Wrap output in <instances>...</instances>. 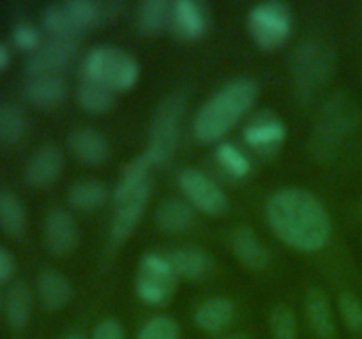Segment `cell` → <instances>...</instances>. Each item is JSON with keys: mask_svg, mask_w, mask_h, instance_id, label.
<instances>
[{"mask_svg": "<svg viewBox=\"0 0 362 339\" xmlns=\"http://www.w3.org/2000/svg\"><path fill=\"white\" fill-rule=\"evenodd\" d=\"M67 200H69V205L74 210L94 212L101 208L108 200V187L101 180H80V182L71 187Z\"/></svg>", "mask_w": 362, "mask_h": 339, "instance_id": "24", "label": "cell"}, {"mask_svg": "<svg viewBox=\"0 0 362 339\" xmlns=\"http://www.w3.org/2000/svg\"><path fill=\"white\" fill-rule=\"evenodd\" d=\"M172 16V4L166 0H145L140 4L136 13L138 30L144 34H158L166 23H170Z\"/></svg>", "mask_w": 362, "mask_h": 339, "instance_id": "27", "label": "cell"}, {"mask_svg": "<svg viewBox=\"0 0 362 339\" xmlns=\"http://www.w3.org/2000/svg\"><path fill=\"white\" fill-rule=\"evenodd\" d=\"M339 309L346 325L352 331L362 332V304L357 300V297H354L352 293H343L339 299Z\"/></svg>", "mask_w": 362, "mask_h": 339, "instance_id": "34", "label": "cell"}, {"mask_svg": "<svg viewBox=\"0 0 362 339\" xmlns=\"http://www.w3.org/2000/svg\"><path fill=\"white\" fill-rule=\"evenodd\" d=\"M62 339H85V338L81 334H78V332H73V334H67L66 338H62Z\"/></svg>", "mask_w": 362, "mask_h": 339, "instance_id": "38", "label": "cell"}, {"mask_svg": "<svg viewBox=\"0 0 362 339\" xmlns=\"http://www.w3.org/2000/svg\"><path fill=\"white\" fill-rule=\"evenodd\" d=\"M168 260L175 268L177 275H182L187 279H204L214 268L212 258L205 251L194 249V247L172 251L168 254Z\"/></svg>", "mask_w": 362, "mask_h": 339, "instance_id": "22", "label": "cell"}, {"mask_svg": "<svg viewBox=\"0 0 362 339\" xmlns=\"http://www.w3.org/2000/svg\"><path fill=\"white\" fill-rule=\"evenodd\" d=\"M179 323L170 316L151 318L138 332V339H179Z\"/></svg>", "mask_w": 362, "mask_h": 339, "instance_id": "31", "label": "cell"}, {"mask_svg": "<svg viewBox=\"0 0 362 339\" xmlns=\"http://www.w3.org/2000/svg\"><path fill=\"white\" fill-rule=\"evenodd\" d=\"M218 159L219 165L225 168L226 173H230L235 179H243L251 172V162L243 152L232 143H223L218 147Z\"/></svg>", "mask_w": 362, "mask_h": 339, "instance_id": "30", "label": "cell"}, {"mask_svg": "<svg viewBox=\"0 0 362 339\" xmlns=\"http://www.w3.org/2000/svg\"><path fill=\"white\" fill-rule=\"evenodd\" d=\"M306 316L310 321V327L315 334L322 339H332L336 331L334 313H332L331 302L327 295L322 290H310L306 299Z\"/></svg>", "mask_w": 362, "mask_h": 339, "instance_id": "20", "label": "cell"}, {"mask_svg": "<svg viewBox=\"0 0 362 339\" xmlns=\"http://www.w3.org/2000/svg\"><path fill=\"white\" fill-rule=\"evenodd\" d=\"M184 112H186V94L182 90L172 92L159 102L152 119L148 148L145 150L154 166L166 165L175 154Z\"/></svg>", "mask_w": 362, "mask_h": 339, "instance_id": "6", "label": "cell"}, {"mask_svg": "<svg viewBox=\"0 0 362 339\" xmlns=\"http://www.w3.org/2000/svg\"><path fill=\"white\" fill-rule=\"evenodd\" d=\"M156 222L166 233H182L193 226L194 212L186 201L166 200L156 210Z\"/></svg>", "mask_w": 362, "mask_h": 339, "instance_id": "23", "label": "cell"}, {"mask_svg": "<svg viewBox=\"0 0 362 339\" xmlns=\"http://www.w3.org/2000/svg\"><path fill=\"white\" fill-rule=\"evenodd\" d=\"M247 27L255 44L265 52L285 46L292 34V13L283 2H262L250 11Z\"/></svg>", "mask_w": 362, "mask_h": 339, "instance_id": "7", "label": "cell"}, {"mask_svg": "<svg viewBox=\"0 0 362 339\" xmlns=\"http://www.w3.org/2000/svg\"><path fill=\"white\" fill-rule=\"evenodd\" d=\"M74 155L85 165H101L110 157V147L105 136L92 127H80L69 138Z\"/></svg>", "mask_w": 362, "mask_h": 339, "instance_id": "17", "label": "cell"}, {"mask_svg": "<svg viewBox=\"0 0 362 339\" xmlns=\"http://www.w3.org/2000/svg\"><path fill=\"white\" fill-rule=\"evenodd\" d=\"M9 49H7V46L4 44V42H0V71H4L9 66Z\"/></svg>", "mask_w": 362, "mask_h": 339, "instance_id": "37", "label": "cell"}, {"mask_svg": "<svg viewBox=\"0 0 362 339\" xmlns=\"http://www.w3.org/2000/svg\"><path fill=\"white\" fill-rule=\"evenodd\" d=\"M0 228L13 237L21 235L27 228V212L23 203L11 191L0 193Z\"/></svg>", "mask_w": 362, "mask_h": 339, "instance_id": "26", "label": "cell"}, {"mask_svg": "<svg viewBox=\"0 0 362 339\" xmlns=\"http://www.w3.org/2000/svg\"><path fill=\"white\" fill-rule=\"evenodd\" d=\"M221 339H247L246 335H230V338H221Z\"/></svg>", "mask_w": 362, "mask_h": 339, "instance_id": "39", "label": "cell"}, {"mask_svg": "<svg viewBox=\"0 0 362 339\" xmlns=\"http://www.w3.org/2000/svg\"><path fill=\"white\" fill-rule=\"evenodd\" d=\"M265 215L272 232L299 251H320L331 239V218L320 200L306 189L286 187L274 193Z\"/></svg>", "mask_w": 362, "mask_h": 339, "instance_id": "1", "label": "cell"}, {"mask_svg": "<svg viewBox=\"0 0 362 339\" xmlns=\"http://www.w3.org/2000/svg\"><path fill=\"white\" fill-rule=\"evenodd\" d=\"M25 95L37 108H53L64 102L67 95V85L60 76L30 78L25 87Z\"/></svg>", "mask_w": 362, "mask_h": 339, "instance_id": "21", "label": "cell"}, {"mask_svg": "<svg viewBox=\"0 0 362 339\" xmlns=\"http://www.w3.org/2000/svg\"><path fill=\"white\" fill-rule=\"evenodd\" d=\"M32 306H34L32 292L25 282L18 281L7 290L6 314L7 321H9V325L14 331H23L25 325L30 320Z\"/></svg>", "mask_w": 362, "mask_h": 339, "instance_id": "25", "label": "cell"}, {"mask_svg": "<svg viewBox=\"0 0 362 339\" xmlns=\"http://www.w3.org/2000/svg\"><path fill=\"white\" fill-rule=\"evenodd\" d=\"M0 304H2V295H0Z\"/></svg>", "mask_w": 362, "mask_h": 339, "instance_id": "40", "label": "cell"}, {"mask_svg": "<svg viewBox=\"0 0 362 339\" xmlns=\"http://www.w3.org/2000/svg\"><path fill=\"white\" fill-rule=\"evenodd\" d=\"M297 94L311 97L332 73V53L318 42H304L296 49L292 59Z\"/></svg>", "mask_w": 362, "mask_h": 339, "instance_id": "9", "label": "cell"}, {"mask_svg": "<svg viewBox=\"0 0 362 339\" xmlns=\"http://www.w3.org/2000/svg\"><path fill=\"white\" fill-rule=\"evenodd\" d=\"M45 242L46 247L57 256L71 253L76 247L80 233L76 221L66 208H53L45 219Z\"/></svg>", "mask_w": 362, "mask_h": 339, "instance_id": "12", "label": "cell"}, {"mask_svg": "<svg viewBox=\"0 0 362 339\" xmlns=\"http://www.w3.org/2000/svg\"><path fill=\"white\" fill-rule=\"evenodd\" d=\"M14 268H16V263H14L13 254L6 247L0 246V285L13 278Z\"/></svg>", "mask_w": 362, "mask_h": 339, "instance_id": "36", "label": "cell"}, {"mask_svg": "<svg viewBox=\"0 0 362 339\" xmlns=\"http://www.w3.org/2000/svg\"><path fill=\"white\" fill-rule=\"evenodd\" d=\"M271 331L274 339H297V321L288 307H276L271 314Z\"/></svg>", "mask_w": 362, "mask_h": 339, "instance_id": "32", "label": "cell"}, {"mask_svg": "<svg viewBox=\"0 0 362 339\" xmlns=\"http://www.w3.org/2000/svg\"><path fill=\"white\" fill-rule=\"evenodd\" d=\"M92 339H126V335H124V328L119 321L113 318H106L95 325Z\"/></svg>", "mask_w": 362, "mask_h": 339, "instance_id": "35", "label": "cell"}, {"mask_svg": "<svg viewBox=\"0 0 362 339\" xmlns=\"http://www.w3.org/2000/svg\"><path fill=\"white\" fill-rule=\"evenodd\" d=\"M209 16L205 7L194 0H177L172 6L170 27L180 41H197L205 34Z\"/></svg>", "mask_w": 362, "mask_h": 339, "instance_id": "13", "label": "cell"}, {"mask_svg": "<svg viewBox=\"0 0 362 339\" xmlns=\"http://www.w3.org/2000/svg\"><path fill=\"white\" fill-rule=\"evenodd\" d=\"M81 78L95 81L112 92H127L140 80V64L115 46H98L85 56Z\"/></svg>", "mask_w": 362, "mask_h": 339, "instance_id": "5", "label": "cell"}, {"mask_svg": "<svg viewBox=\"0 0 362 339\" xmlns=\"http://www.w3.org/2000/svg\"><path fill=\"white\" fill-rule=\"evenodd\" d=\"M177 272L168 256L147 253L140 260L136 275V295L148 306H165L177 288Z\"/></svg>", "mask_w": 362, "mask_h": 339, "instance_id": "8", "label": "cell"}, {"mask_svg": "<svg viewBox=\"0 0 362 339\" xmlns=\"http://www.w3.org/2000/svg\"><path fill=\"white\" fill-rule=\"evenodd\" d=\"M115 2L98 0H67L52 4L42 13V25L53 37H78L81 30L112 20L119 11Z\"/></svg>", "mask_w": 362, "mask_h": 339, "instance_id": "4", "label": "cell"}, {"mask_svg": "<svg viewBox=\"0 0 362 339\" xmlns=\"http://www.w3.org/2000/svg\"><path fill=\"white\" fill-rule=\"evenodd\" d=\"M27 122L16 106L0 102V143L13 145L23 138Z\"/></svg>", "mask_w": 362, "mask_h": 339, "instance_id": "29", "label": "cell"}, {"mask_svg": "<svg viewBox=\"0 0 362 339\" xmlns=\"http://www.w3.org/2000/svg\"><path fill=\"white\" fill-rule=\"evenodd\" d=\"M13 42L18 49L21 52H32L35 53L41 48V34L37 28L30 23H20L14 27L13 30Z\"/></svg>", "mask_w": 362, "mask_h": 339, "instance_id": "33", "label": "cell"}, {"mask_svg": "<svg viewBox=\"0 0 362 339\" xmlns=\"http://www.w3.org/2000/svg\"><path fill=\"white\" fill-rule=\"evenodd\" d=\"M235 307L225 297H212L202 302L194 313V323L205 332H221L232 323Z\"/></svg>", "mask_w": 362, "mask_h": 339, "instance_id": "18", "label": "cell"}, {"mask_svg": "<svg viewBox=\"0 0 362 339\" xmlns=\"http://www.w3.org/2000/svg\"><path fill=\"white\" fill-rule=\"evenodd\" d=\"M37 295L46 309L59 311L71 302L74 290L66 275L46 268L37 275Z\"/></svg>", "mask_w": 362, "mask_h": 339, "instance_id": "16", "label": "cell"}, {"mask_svg": "<svg viewBox=\"0 0 362 339\" xmlns=\"http://www.w3.org/2000/svg\"><path fill=\"white\" fill-rule=\"evenodd\" d=\"M286 127L271 112H260L244 129V140L258 152H272L285 141Z\"/></svg>", "mask_w": 362, "mask_h": 339, "instance_id": "14", "label": "cell"}, {"mask_svg": "<svg viewBox=\"0 0 362 339\" xmlns=\"http://www.w3.org/2000/svg\"><path fill=\"white\" fill-rule=\"evenodd\" d=\"M232 249L246 267L262 270L269 263V251L262 244L260 237L247 226H240L232 235Z\"/></svg>", "mask_w": 362, "mask_h": 339, "instance_id": "19", "label": "cell"}, {"mask_svg": "<svg viewBox=\"0 0 362 339\" xmlns=\"http://www.w3.org/2000/svg\"><path fill=\"white\" fill-rule=\"evenodd\" d=\"M257 97L258 85L250 78H237L223 85L194 117V138L200 143H212L225 138L253 108Z\"/></svg>", "mask_w": 362, "mask_h": 339, "instance_id": "2", "label": "cell"}, {"mask_svg": "<svg viewBox=\"0 0 362 339\" xmlns=\"http://www.w3.org/2000/svg\"><path fill=\"white\" fill-rule=\"evenodd\" d=\"M62 168V152L55 145H42L32 154L30 161L25 168V179L32 187H48L59 179Z\"/></svg>", "mask_w": 362, "mask_h": 339, "instance_id": "15", "label": "cell"}, {"mask_svg": "<svg viewBox=\"0 0 362 339\" xmlns=\"http://www.w3.org/2000/svg\"><path fill=\"white\" fill-rule=\"evenodd\" d=\"M76 97L80 108L88 113H105L113 106V92L87 78H81Z\"/></svg>", "mask_w": 362, "mask_h": 339, "instance_id": "28", "label": "cell"}, {"mask_svg": "<svg viewBox=\"0 0 362 339\" xmlns=\"http://www.w3.org/2000/svg\"><path fill=\"white\" fill-rule=\"evenodd\" d=\"M152 161L148 155L140 154L124 168L115 191V214L112 221V239L115 244L129 239L151 200L154 180L151 177Z\"/></svg>", "mask_w": 362, "mask_h": 339, "instance_id": "3", "label": "cell"}, {"mask_svg": "<svg viewBox=\"0 0 362 339\" xmlns=\"http://www.w3.org/2000/svg\"><path fill=\"white\" fill-rule=\"evenodd\" d=\"M179 186L187 196V200L204 214L219 218V215H225L228 212L230 203L226 194L211 177H207L200 170H182L179 173Z\"/></svg>", "mask_w": 362, "mask_h": 339, "instance_id": "10", "label": "cell"}, {"mask_svg": "<svg viewBox=\"0 0 362 339\" xmlns=\"http://www.w3.org/2000/svg\"><path fill=\"white\" fill-rule=\"evenodd\" d=\"M78 52V37H53L28 59L25 71L28 80L41 76H59Z\"/></svg>", "mask_w": 362, "mask_h": 339, "instance_id": "11", "label": "cell"}]
</instances>
